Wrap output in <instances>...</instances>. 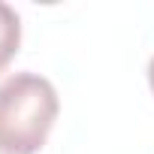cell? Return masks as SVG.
Wrapping results in <instances>:
<instances>
[{"label": "cell", "mask_w": 154, "mask_h": 154, "mask_svg": "<svg viewBox=\"0 0 154 154\" xmlns=\"http://www.w3.org/2000/svg\"><path fill=\"white\" fill-rule=\"evenodd\" d=\"M148 85H151V91H154V57H151V63H148Z\"/></svg>", "instance_id": "obj_3"}, {"label": "cell", "mask_w": 154, "mask_h": 154, "mask_svg": "<svg viewBox=\"0 0 154 154\" xmlns=\"http://www.w3.org/2000/svg\"><path fill=\"white\" fill-rule=\"evenodd\" d=\"M57 91L45 75L12 72L0 82V154H36L57 118Z\"/></svg>", "instance_id": "obj_1"}, {"label": "cell", "mask_w": 154, "mask_h": 154, "mask_svg": "<svg viewBox=\"0 0 154 154\" xmlns=\"http://www.w3.org/2000/svg\"><path fill=\"white\" fill-rule=\"evenodd\" d=\"M18 45H21V18L9 3L0 0V72L15 57Z\"/></svg>", "instance_id": "obj_2"}]
</instances>
